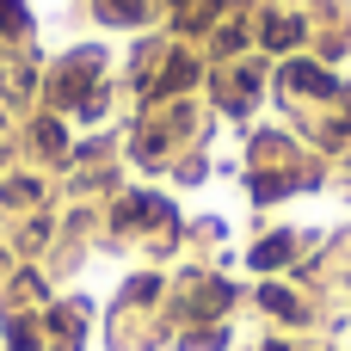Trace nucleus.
<instances>
[{
	"instance_id": "nucleus-3",
	"label": "nucleus",
	"mask_w": 351,
	"mask_h": 351,
	"mask_svg": "<svg viewBox=\"0 0 351 351\" xmlns=\"http://www.w3.org/2000/svg\"><path fill=\"white\" fill-rule=\"evenodd\" d=\"M290 253H296V241H290V234H271L265 247H253V265H259V271H271V265H284Z\"/></svg>"
},
{
	"instance_id": "nucleus-7",
	"label": "nucleus",
	"mask_w": 351,
	"mask_h": 351,
	"mask_svg": "<svg viewBox=\"0 0 351 351\" xmlns=\"http://www.w3.org/2000/svg\"><path fill=\"white\" fill-rule=\"evenodd\" d=\"M265 308H271V315H284V321H290V315H296V302H290V296H284V290H265Z\"/></svg>"
},
{
	"instance_id": "nucleus-6",
	"label": "nucleus",
	"mask_w": 351,
	"mask_h": 351,
	"mask_svg": "<svg viewBox=\"0 0 351 351\" xmlns=\"http://www.w3.org/2000/svg\"><path fill=\"white\" fill-rule=\"evenodd\" d=\"M0 31H25V6L19 0H0Z\"/></svg>"
},
{
	"instance_id": "nucleus-1",
	"label": "nucleus",
	"mask_w": 351,
	"mask_h": 351,
	"mask_svg": "<svg viewBox=\"0 0 351 351\" xmlns=\"http://www.w3.org/2000/svg\"><path fill=\"white\" fill-rule=\"evenodd\" d=\"M284 86H290V93H308V99H333V93H339L333 74H321L315 62H290V68H284Z\"/></svg>"
},
{
	"instance_id": "nucleus-5",
	"label": "nucleus",
	"mask_w": 351,
	"mask_h": 351,
	"mask_svg": "<svg viewBox=\"0 0 351 351\" xmlns=\"http://www.w3.org/2000/svg\"><path fill=\"white\" fill-rule=\"evenodd\" d=\"M37 148H43V154H68V142H62V123H43V130H37Z\"/></svg>"
},
{
	"instance_id": "nucleus-4",
	"label": "nucleus",
	"mask_w": 351,
	"mask_h": 351,
	"mask_svg": "<svg viewBox=\"0 0 351 351\" xmlns=\"http://www.w3.org/2000/svg\"><path fill=\"white\" fill-rule=\"evenodd\" d=\"M99 12L123 25V19H142V0H99Z\"/></svg>"
},
{
	"instance_id": "nucleus-2",
	"label": "nucleus",
	"mask_w": 351,
	"mask_h": 351,
	"mask_svg": "<svg viewBox=\"0 0 351 351\" xmlns=\"http://www.w3.org/2000/svg\"><path fill=\"white\" fill-rule=\"evenodd\" d=\"M265 43L271 49H296L302 43V19H265Z\"/></svg>"
}]
</instances>
